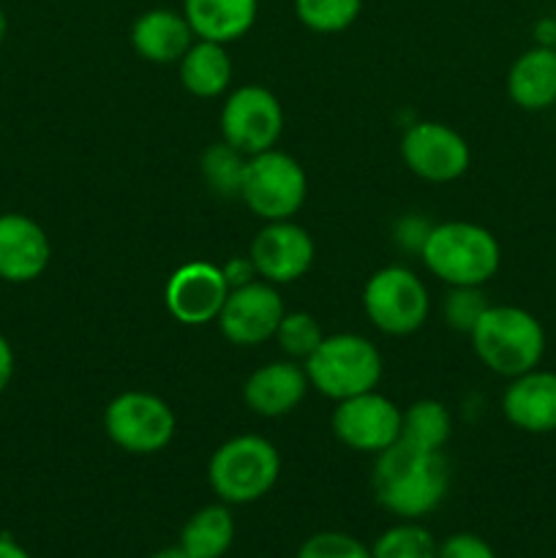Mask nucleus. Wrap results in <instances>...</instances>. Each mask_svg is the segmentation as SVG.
Returning <instances> with one entry per match:
<instances>
[{
	"label": "nucleus",
	"instance_id": "9b49d317",
	"mask_svg": "<svg viewBox=\"0 0 556 558\" xmlns=\"http://www.w3.org/2000/svg\"><path fill=\"white\" fill-rule=\"evenodd\" d=\"M401 158L412 174L428 183H452L467 174L472 150L458 131L445 123H414L403 131Z\"/></svg>",
	"mask_w": 556,
	"mask_h": 558
},
{
	"label": "nucleus",
	"instance_id": "a211bd4d",
	"mask_svg": "<svg viewBox=\"0 0 556 558\" xmlns=\"http://www.w3.org/2000/svg\"><path fill=\"white\" fill-rule=\"evenodd\" d=\"M194 41L196 36L183 11L150 9L136 16L131 25V47L147 63H180Z\"/></svg>",
	"mask_w": 556,
	"mask_h": 558
},
{
	"label": "nucleus",
	"instance_id": "a878e982",
	"mask_svg": "<svg viewBox=\"0 0 556 558\" xmlns=\"http://www.w3.org/2000/svg\"><path fill=\"white\" fill-rule=\"evenodd\" d=\"M363 0H294V14L314 33H343L358 22Z\"/></svg>",
	"mask_w": 556,
	"mask_h": 558
},
{
	"label": "nucleus",
	"instance_id": "393cba45",
	"mask_svg": "<svg viewBox=\"0 0 556 558\" xmlns=\"http://www.w3.org/2000/svg\"><path fill=\"white\" fill-rule=\"evenodd\" d=\"M245 158L240 150H234L227 142L210 145L202 153V178H205L207 189L218 196H238L240 194V180H243Z\"/></svg>",
	"mask_w": 556,
	"mask_h": 558
},
{
	"label": "nucleus",
	"instance_id": "4468645a",
	"mask_svg": "<svg viewBox=\"0 0 556 558\" xmlns=\"http://www.w3.org/2000/svg\"><path fill=\"white\" fill-rule=\"evenodd\" d=\"M314 240L300 223L267 221L251 243L249 256L256 267V276L273 287L294 283L314 265Z\"/></svg>",
	"mask_w": 556,
	"mask_h": 558
},
{
	"label": "nucleus",
	"instance_id": "72a5a7b5",
	"mask_svg": "<svg viewBox=\"0 0 556 558\" xmlns=\"http://www.w3.org/2000/svg\"><path fill=\"white\" fill-rule=\"evenodd\" d=\"M0 558H33L11 534H0Z\"/></svg>",
	"mask_w": 556,
	"mask_h": 558
},
{
	"label": "nucleus",
	"instance_id": "c756f323",
	"mask_svg": "<svg viewBox=\"0 0 556 558\" xmlns=\"http://www.w3.org/2000/svg\"><path fill=\"white\" fill-rule=\"evenodd\" d=\"M436 558H499L496 550L491 548L488 539L478 537V534H450L447 539H442Z\"/></svg>",
	"mask_w": 556,
	"mask_h": 558
},
{
	"label": "nucleus",
	"instance_id": "f8f14e48",
	"mask_svg": "<svg viewBox=\"0 0 556 558\" xmlns=\"http://www.w3.org/2000/svg\"><path fill=\"white\" fill-rule=\"evenodd\" d=\"M283 314H287V308H283L278 289L256 278L245 287L229 289V298L216 322L229 343L249 349L270 341L281 325Z\"/></svg>",
	"mask_w": 556,
	"mask_h": 558
},
{
	"label": "nucleus",
	"instance_id": "e433bc0d",
	"mask_svg": "<svg viewBox=\"0 0 556 558\" xmlns=\"http://www.w3.org/2000/svg\"><path fill=\"white\" fill-rule=\"evenodd\" d=\"M5 33H9V16H5V11L0 9V44L5 41Z\"/></svg>",
	"mask_w": 556,
	"mask_h": 558
},
{
	"label": "nucleus",
	"instance_id": "6ab92c4d",
	"mask_svg": "<svg viewBox=\"0 0 556 558\" xmlns=\"http://www.w3.org/2000/svg\"><path fill=\"white\" fill-rule=\"evenodd\" d=\"M507 96L518 109L543 112L556 104V47L527 49L507 71Z\"/></svg>",
	"mask_w": 556,
	"mask_h": 558
},
{
	"label": "nucleus",
	"instance_id": "423d86ee",
	"mask_svg": "<svg viewBox=\"0 0 556 558\" xmlns=\"http://www.w3.org/2000/svg\"><path fill=\"white\" fill-rule=\"evenodd\" d=\"M240 199L262 221H289L309 196V178L289 153L265 150L245 158Z\"/></svg>",
	"mask_w": 556,
	"mask_h": 558
},
{
	"label": "nucleus",
	"instance_id": "412c9836",
	"mask_svg": "<svg viewBox=\"0 0 556 558\" xmlns=\"http://www.w3.org/2000/svg\"><path fill=\"white\" fill-rule=\"evenodd\" d=\"M180 82L196 98H216L232 85V60L227 44L196 38L180 58Z\"/></svg>",
	"mask_w": 556,
	"mask_h": 558
},
{
	"label": "nucleus",
	"instance_id": "6e6552de",
	"mask_svg": "<svg viewBox=\"0 0 556 558\" xmlns=\"http://www.w3.org/2000/svg\"><path fill=\"white\" fill-rule=\"evenodd\" d=\"M109 441L131 456H156L174 439L178 420L164 398L145 390H125L104 412Z\"/></svg>",
	"mask_w": 556,
	"mask_h": 558
},
{
	"label": "nucleus",
	"instance_id": "0eeeda50",
	"mask_svg": "<svg viewBox=\"0 0 556 558\" xmlns=\"http://www.w3.org/2000/svg\"><path fill=\"white\" fill-rule=\"evenodd\" d=\"M365 316L385 336H412L428 322L431 298L425 283L409 267L376 270L363 289Z\"/></svg>",
	"mask_w": 556,
	"mask_h": 558
},
{
	"label": "nucleus",
	"instance_id": "bb28decb",
	"mask_svg": "<svg viewBox=\"0 0 556 558\" xmlns=\"http://www.w3.org/2000/svg\"><path fill=\"white\" fill-rule=\"evenodd\" d=\"M281 347V352L289 360L300 363V360H309L316 352V347L322 343L325 332H322L316 316L305 314V311H292V314H283L281 325H278L276 336H273Z\"/></svg>",
	"mask_w": 556,
	"mask_h": 558
},
{
	"label": "nucleus",
	"instance_id": "c9c22d12",
	"mask_svg": "<svg viewBox=\"0 0 556 558\" xmlns=\"http://www.w3.org/2000/svg\"><path fill=\"white\" fill-rule=\"evenodd\" d=\"M150 558H194V556H189L183 548H180V545H174V548L156 550V554H153Z\"/></svg>",
	"mask_w": 556,
	"mask_h": 558
},
{
	"label": "nucleus",
	"instance_id": "7ed1b4c3",
	"mask_svg": "<svg viewBox=\"0 0 556 558\" xmlns=\"http://www.w3.org/2000/svg\"><path fill=\"white\" fill-rule=\"evenodd\" d=\"M420 256L447 287H485L501 267V245L496 234L472 221L431 227Z\"/></svg>",
	"mask_w": 556,
	"mask_h": 558
},
{
	"label": "nucleus",
	"instance_id": "b1692460",
	"mask_svg": "<svg viewBox=\"0 0 556 558\" xmlns=\"http://www.w3.org/2000/svg\"><path fill=\"white\" fill-rule=\"evenodd\" d=\"M439 543L418 521H401L382 532L371 545V558H436Z\"/></svg>",
	"mask_w": 556,
	"mask_h": 558
},
{
	"label": "nucleus",
	"instance_id": "7c9ffc66",
	"mask_svg": "<svg viewBox=\"0 0 556 558\" xmlns=\"http://www.w3.org/2000/svg\"><path fill=\"white\" fill-rule=\"evenodd\" d=\"M221 272L223 278H227L229 289H238L256 281V267L254 262H251V256H234V259H229L227 265L221 267Z\"/></svg>",
	"mask_w": 556,
	"mask_h": 558
},
{
	"label": "nucleus",
	"instance_id": "4be33fe9",
	"mask_svg": "<svg viewBox=\"0 0 556 558\" xmlns=\"http://www.w3.org/2000/svg\"><path fill=\"white\" fill-rule=\"evenodd\" d=\"M180 548L194 558H223L234 545V515L229 505H205L180 529Z\"/></svg>",
	"mask_w": 556,
	"mask_h": 558
},
{
	"label": "nucleus",
	"instance_id": "f257e3e1",
	"mask_svg": "<svg viewBox=\"0 0 556 558\" xmlns=\"http://www.w3.org/2000/svg\"><path fill=\"white\" fill-rule=\"evenodd\" d=\"M452 472L442 450H423L398 439L376 456L371 488L382 510L401 521H420L445 501Z\"/></svg>",
	"mask_w": 556,
	"mask_h": 558
},
{
	"label": "nucleus",
	"instance_id": "c85d7f7f",
	"mask_svg": "<svg viewBox=\"0 0 556 558\" xmlns=\"http://www.w3.org/2000/svg\"><path fill=\"white\" fill-rule=\"evenodd\" d=\"M294 558H371L368 545L343 532L311 534Z\"/></svg>",
	"mask_w": 556,
	"mask_h": 558
},
{
	"label": "nucleus",
	"instance_id": "2eb2a0df",
	"mask_svg": "<svg viewBox=\"0 0 556 558\" xmlns=\"http://www.w3.org/2000/svg\"><path fill=\"white\" fill-rule=\"evenodd\" d=\"M52 256L47 232L25 213L0 216V281L31 283L44 276Z\"/></svg>",
	"mask_w": 556,
	"mask_h": 558
},
{
	"label": "nucleus",
	"instance_id": "aec40b11",
	"mask_svg": "<svg viewBox=\"0 0 556 558\" xmlns=\"http://www.w3.org/2000/svg\"><path fill=\"white\" fill-rule=\"evenodd\" d=\"M183 14L196 38L232 44L254 27L259 0H183Z\"/></svg>",
	"mask_w": 556,
	"mask_h": 558
},
{
	"label": "nucleus",
	"instance_id": "39448f33",
	"mask_svg": "<svg viewBox=\"0 0 556 558\" xmlns=\"http://www.w3.org/2000/svg\"><path fill=\"white\" fill-rule=\"evenodd\" d=\"M303 368L309 385L338 403L376 390L385 365H382L379 349L368 338L358 332H336V336L322 338Z\"/></svg>",
	"mask_w": 556,
	"mask_h": 558
},
{
	"label": "nucleus",
	"instance_id": "f03ea898",
	"mask_svg": "<svg viewBox=\"0 0 556 558\" xmlns=\"http://www.w3.org/2000/svg\"><path fill=\"white\" fill-rule=\"evenodd\" d=\"M469 338L480 363L505 379L540 368L545 357L543 325L518 305H488Z\"/></svg>",
	"mask_w": 556,
	"mask_h": 558
},
{
	"label": "nucleus",
	"instance_id": "dca6fc26",
	"mask_svg": "<svg viewBox=\"0 0 556 558\" xmlns=\"http://www.w3.org/2000/svg\"><path fill=\"white\" fill-rule=\"evenodd\" d=\"M501 412L512 428L545 436L556 430V371L532 368L510 379L501 392Z\"/></svg>",
	"mask_w": 556,
	"mask_h": 558
},
{
	"label": "nucleus",
	"instance_id": "cd10ccee",
	"mask_svg": "<svg viewBox=\"0 0 556 558\" xmlns=\"http://www.w3.org/2000/svg\"><path fill=\"white\" fill-rule=\"evenodd\" d=\"M485 308L488 303H485L483 287H450V294L445 298V319L458 332H472Z\"/></svg>",
	"mask_w": 556,
	"mask_h": 558
},
{
	"label": "nucleus",
	"instance_id": "20e7f679",
	"mask_svg": "<svg viewBox=\"0 0 556 558\" xmlns=\"http://www.w3.org/2000/svg\"><path fill=\"white\" fill-rule=\"evenodd\" d=\"M281 456L265 436L240 434L223 441L207 463V483L218 501L229 507L254 505L276 488Z\"/></svg>",
	"mask_w": 556,
	"mask_h": 558
},
{
	"label": "nucleus",
	"instance_id": "2f4dec72",
	"mask_svg": "<svg viewBox=\"0 0 556 558\" xmlns=\"http://www.w3.org/2000/svg\"><path fill=\"white\" fill-rule=\"evenodd\" d=\"M428 232H431V227L423 221V218H403L396 229V238H398V243L407 245L409 234H412V245L420 251L423 248L425 238H428Z\"/></svg>",
	"mask_w": 556,
	"mask_h": 558
},
{
	"label": "nucleus",
	"instance_id": "5701e85b",
	"mask_svg": "<svg viewBox=\"0 0 556 558\" xmlns=\"http://www.w3.org/2000/svg\"><path fill=\"white\" fill-rule=\"evenodd\" d=\"M450 434L452 417L445 403L425 398V401L412 403L403 412L401 439L409 441V445L423 447V450H445Z\"/></svg>",
	"mask_w": 556,
	"mask_h": 558
},
{
	"label": "nucleus",
	"instance_id": "f3484780",
	"mask_svg": "<svg viewBox=\"0 0 556 558\" xmlns=\"http://www.w3.org/2000/svg\"><path fill=\"white\" fill-rule=\"evenodd\" d=\"M309 387L303 365L294 360H273L245 379L243 401L259 417H287L303 403Z\"/></svg>",
	"mask_w": 556,
	"mask_h": 558
},
{
	"label": "nucleus",
	"instance_id": "ddd939ff",
	"mask_svg": "<svg viewBox=\"0 0 556 558\" xmlns=\"http://www.w3.org/2000/svg\"><path fill=\"white\" fill-rule=\"evenodd\" d=\"M229 298V283L221 267L213 262L194 259L180 265L169 276L164 303L174 322L185 327H202L218 319Z\"/></svg>",
	"mask_w": 556,
	"mask_h": 558
},
{
	"label": "nucleus",
	"instance_id": "f704fd0d",
	"mask_svg": "<svg viewBox=\"0 0 556 558\" xmlns=\"http://www.w3.org/2000/svg\"><path fill=\"white\" fill-rule=\"evenodd\" d=\"M537 36H540V44H545V47H554V41H556V22H551V20L540 22Z\"/></svg>",
	"mask_w": 556,
	"mask_h": 558
},
{
	"label": "nucleus",
	"instance_id": "1a4fd4ad",
	"mask_svg": "<svg viewBox=\"0 0 556 558\" xmlns=\"http://www.w3.org/2000/svg\"><path fill=\"white\" fill-rule=\"evenodd\" d=\"M283 134V109L262 85H243L229 93L221 109V136L243 156L273 150Z\"/></svg>",
	"mask_w": 556,
	"mask_h": 558
},
{
	"label": "nucleus",
	"instance_id": "9d476101",
	"mask_svg": "<svg viewBox=\"0 0 556 558\" xmlns=\"http://www.w3.org/2000/svg\"><path fill=\"white\" fill-rule=\"evenodd\" d=\"M403 412L385 398L382 392L371 390L363 396L347 398L336 403L333 412V434L343 447L354 452H385L387 447L401 439Z\"/></svg>",
	"mask_w": 556,
	"mask_h": 558
},
{
	"label": "nucleus",
	"instance_id": "473e14b6",
	"mask_svg": "<svg viewBox=\"0 0 556 558\" xmlns=\"http://www.w3.org/2000/svg\"><path fill=\"white\" fill-rule=\"evenodd\" d=\"M14 368H16L14 349H11L9 338L0 332V396H3L5 387L11 385V379H14Z\"/></svg>",
	"mask_w": 556,
	"mask_h": 558
}]
</instances>
